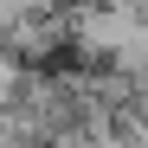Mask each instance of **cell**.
<instances>
[{
	"instance_id": "6da1fadb",
	"label": "cell",
	"mask_w": 148,
	"mask_h": 148,
	"mask_svg": "<svg viewBox=\"0 0 148 148\" xmlns=\"http://www.w3.org/2000/svg\"><path fill=\"white\" fill-rule=\"evenodd\" d=\"M19 84H26V71H19L7 52H0V103H13V97H19Z\"/></svg>"
}]
</instances>
